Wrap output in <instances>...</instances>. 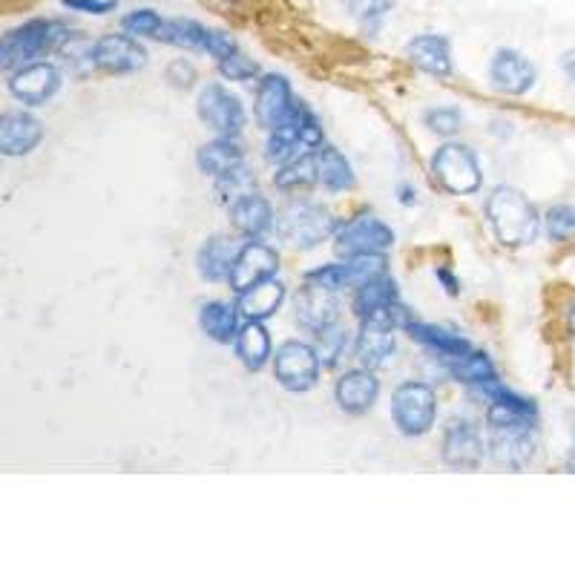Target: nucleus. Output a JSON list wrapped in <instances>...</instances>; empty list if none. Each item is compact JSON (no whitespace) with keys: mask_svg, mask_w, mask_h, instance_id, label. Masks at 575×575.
<instances>
[{"mask_svg":"<svg viewBox=\"0 0 575 575\" xmlns=\"http://www.w3.org/2000/svg\"><path fill=\"white\" fill-rule=\"evenodd\" d=\"M490 452L498 466L521 472L533 463L535 450H538L535 426H529V423H521V426H490Z\"/></svg>","mask_w":575,"mask_h":575,"instance_id":"obj_12","label":"nucleus"},{"mask_svg":"<svg viewBox=\"0 0 575 575\" xmlns=\"http://www.w3.org/2000/svg\"><path fill=\"white\" fill-rule=\"evenodd\" d=\"M412 320H414L412 311H408L401 300L386 302V305H380V309L360 316V323L363 325H380V329H389V331H406Z\"/></svg>","mask_w":575,"mask_h":575,"instance_id":"obj_34","label":"nucleus"},{"mask_svg":"<svg viewBox=\"0 0 575 575\" xmlns=\"http://www.w3.org/2000/svg\"><path fill=\"white\" fill-rule=\"evenodd\" d=\"M294 311L296 323H300L302 329H309L311 334L320 329H329V325L337 323L340 316L337 291H331V288L325 285H314V282H305L294 300Z\"/></svg>","mask_w":575,"mask_h":575,"instance_id":"obj_16","label":"nucleus"},{"mask_svg":"<svg viewBox=\"0 0 575 575\" xmlns=\"http://www.w3.org/2000/svg\"><path fill=\"white\" fill-rule=\"evenodd\" d=\"M239 309L236 305H228V302H202L199 305V329H202L204 337H211L219 345H231L239 334Z\"/></svg>","mask_w":575,"mask_h":575,"instance_id":"obj_26","label":"nucleus"},{"mask_svg":"<svg viewBox=\"0 0 575 575\" xmlns=\"http://www.w3.org/2000/svg\"><path fill=\"white\" fill-rule=\"evenodd\" d=\"M63 7L72 9V12L84 14H107L119 7V0H61Z\"/></svg>","mask_w":575,"mask_h":575,"instance_id":"obj_43","label":"nucleus"},{"mask_svg":"<svg viewBox=\"0 0 575 575\" xmlns=\"http://www.w3.org/2000/svg\"><path fill=\"white\" fill-rule=\"evenodd\" d=\"M294 104V92H291V84H288L285 75L268 72V75L260 78L256 99H253V113H256V121H260V127H265L268 133L291 115Z\"/></svg>","mask_w":575,"mask_h":575,"instance_id":"obj_15","label":"nucleus"},{"mask_svg":"<svg viewBox=\"0 0 575 575\" xmlns=\"http://www.w3.org/2000/svg\"><path fill=\"white\" fill-rule=\"evenodd\" d=\"M423 124H426L428 133L441 135V139H452L463 127V115L455 107H432L423 113Z\"/></svg>","mask_w":575,"mask_h":575,"instance_id":"obj_38","label":"nucleus"},{"mask_svg":"<svg viewBox=\"0 0 575 575\" xmlns=\"http://www.w3.org/2000/svg\"><path fill=\"white\" fill-rule=\"evenodd\" d=\"M337 231V219L331 216L323 204L291 202L276 213V233L288 245L300 248V251L323 245L325 239H331Z\"/></svg>","mask_w":575,"mask_h":575,"instance_id":"obj_3","label":"nucleus"},{"mask_svg":"<svg viewBox=\"0 0 575 575\" xmlns=\"http://www.w3.org/2000/svg\"><path fill=\"white\" fill-rule=\"evenodd\" d=\"M208 32H211V29L202 27L199 21H190V18H173V21L164 23L159 41L188 52H204V47H208Z\"/></svg>","mask_w":575,"mask_h":575,"instance_id":"obj_31","label":"nucleus"},{"mask_svg":"<svg viewBox=\"0 0 575 575\" xmlns=\"http://www.w3.org/2000/svg\"><path fill=\"white\" fill-rule=\"evenodd\" d=\"M219 75L228 78V81H253V78H262L260 63L253 61V58L242 56L239 50L219 61Z\"/></svg>","mask_w":575,"mask_h":575,"instance_id":"obj_39","label":"nucleus"},{"mask_svg":"<svg viewBox=\"0 0 575 575\" xmlns=\"http://www.w3.org/2000/svg\"><path fill=\"white\" fill-rule=\"evenodd\" d=\"M406 58L421 72L432 78H450L452 75V43L446 36H435V32H423L414 36L406 43Z\"/></svg>","mask_w":575,"mask_h":575,"instance_id":"obj_19","label":"nucleus"},{"mask_svg":"<svg viewBox=\"0 0 575 575\" xmlns=\"http://www.w3.org/2000/svg\"><path fill=\"white\" fill-rule=\"evenodd\" d=\"M323 363L316 357L314 343H300V340H288L276 349L274 354V377L288 392L302 394L320 383Z\"/></svg>","mask_w":575,"mask_h":575,"instance_id":"obj_6","label":"nucleus"},{"mask_svg":"<svg viewBox=\"0 0 575 575\" xmlns=\"http://www.w3.org/2000/svg\"><path fill=\"white\" fill-rule=\"evenodd\" d=\"M397 199H401L403 208H412V204H417V188L414 184H401L397 188Z\"/></svg>","mask_w":575,"mask_h":575,"instance_id":"obj_45","label":"nucleus"},{"mask_svg":"<svg viewBox=\"0 0 575 575\" xmlns=\"http://www.w3.org/2000/svg\"><path fill=\"white\" fill-rule=\"evenodd\" d=\"M392 421L406 437H423L437 421V394L428 383L408 380L392 394Z\"/></svg>","mask_w":575,"mask_h":575,"instance_id":"obj_5","label":"nucleus"},{"mask_svg":"<svg viewBox=\"0 0 575 575\" xmlns=\"http://www.w3.org/2000/svg\"><path fill=\"white\" fill-rule=\"evenodd\" d=\"M168 81L175 90H190V87L196 84V67L188 58H175L168 67Z\"/></svg>","mask_w":575,"mask_h":575,"instance_id":"obj_41","label":"nucleus"},{"mask_svg":"<svg viewBox=\"0 0 575 575\" xmlns=\"http://www.w3.org/2000/svg\"><path fill=\"white\" fill-rule=\"evenodd\" d=\"M549 242H567L575 239V204H553L544 216Z\"/></svg>","mask_w":575,"mask_h":575,"instance_id":"obj_37","label":"nucleus"},{"mask_svg":"<svg viewBox=\"0 0 575 575\" xmlns=\"http://www.w3.org/2000/svg\"><path fill=\"white\" fill-rule=\"evenodd\" d=\"M435 280L441 282L443 291H446V294H450V296L461 294V280H457V276L452 274V268H446V265L435 268Z\"/></svg>","mask_w":575,"mask_h":575,"instance_id":"obj_44","label":"nucleus"},{"mask_svg":"<svg viewBox=\"0 0 575 575\" xmlns=\"http://www.w3.org/2000/svg\"><path fill=\"white\" fill-rule=\"evenodd\" d=\"M233 351L248 372H262L268 363H274V343H271V334L260 320L242 323L236 340H233Z\"/></svg>","mask_w":575,"mask_h":575,"instance_id":"obj_21","label":"nucleus"},{"mask_svg":"<svg viewBox=\"0 0 575 575\" xmlns=\"http://www.w3.org/2000/svg\"><path fill=\"white\" fill-rule=\"evenodd\" d=\"M236 50H239L236 41H233L228 32H219V29H211V32H208V47H204V52H208L211 58L222 61V58L233 56Z\"/></svg>","mask_w":575,"mask_h":575,"instance_id":"obj_42","label":"nucleus"},{"mask_svg":"<svg viewBox=\"0 0 575 575\" xmlns=\"http://www.w3.org/2000/svg\"><path fill=\"white\" fill-rule=\"evenodd\" d=\"M428 168H432L435 182L452 196H472L484 184V170H481L477 155L457 141H446L443 148H437Z\"/></svg>","mask_w":575,"mask_h":575,"instance_id":"obj_4","label":"nucleus"},{"mask_svg":"<svg viewBox=\"0 0 575 575\" xmlns=\"http://www.w3.org/2000/svg\"><path fill=\"white\" fill-rule=\"evenodd\" d=\"M345 7H349V12L354 14L357 21L374 27V23L386 18V12H392L394 0H345Z\"/></svg>","mask_w":575,"mask_h":575,"instance_id":"obj_40","label":"nucleus"},{"mask_svg":"<svg viewBox=\"0 0 575 575\" xmlns=\"http://www.w3.org/2000/svg\"><path fill=\"white\" fill-rule=\"evenodd\" d=\"M70 27L56 18H32L21 27L9 29L0 43V67L3 72H14L36 63L47 56L61 52V47L70 41Z\"/></svg>","mask_w":575,"mask_h":575,"instance_id":"obj_2","label":"nucleus"},{"mask_svg":"<svg viewBox=\"0 0 575 575\" xmlns=\"http://www.w3.org/2000/svg\"><path fill=\"white\" fill-rule=\"evenodd\" d=\"M446 365V372H450L452 380L463 383V386H472V389H484L486 383L492 380H498V372H495V363L490 360L486 351H463L457 357L443 360Z\"/></svg>","mask_w":575,"mask_h":575,"instance_id":"obj_28","label":"nucleus"},{"mask_svg":"<svg viewBox=\"0 0 575 575\" xmlns=\"http://www.w3.org/2000/svg\"><path fill=\"white\" fill-rule=\"evenodd\" d=\"M43 141V124L36 115L12 110L0 119V153L14 159V155H29Z\"/></svg>","mask_w":575,"mask_h":575,"instance_id":"obj_18","label":"nucleus"},{"mask_svg":"<svg viewBox=\"0 0 575 575\" xmlns=\"http://www.w3.org/2000/svg\"><path fill=\"white\" fill-rule=\"evenodd\" d=\"M276 271H280V253L265 245L262 239H248L245 245L239 248L228 285L233 288V294H242V291L260 285V282L274 280Z\"/></svg>","mask_w":575,"mask_h":575,"instance_id":"obj_10","label":"nucleus"},{"mask_svg":"<svg viewBox=\"0 0 575 575\" xmlns=\"http://www.w3.org/2000/svg\"><path fill=\"white\" fill-rule=\"evenodd\" d=\"M486 222L504 248L533 245L541 233V213L518 188L501 184L486 199Z\"/></svg>","mask_w":575,"mask_h":575,"instance_id":"obj_1","label":"nucleus"},{"mask_svg":"<svg viewBox=\"0 0 575 575\" xmlns=\"http://www.w3.org/2000/svg\"><path fill=\"white\" fill-rule=\"evenodd\" d=\"M394 239L397 236L386 222H380L372 213H360L334 233V251L345 260L360 253H386L389 248H394Z\"/></svg>","mask_w":575,"mask_h":575,"instance_id":"obj_8","label":"nucleus"},{"mask_svg":"<svg viewBox=\"0 0 575 575\" xmlns=\"http://www.w3.org/2000/svg\"><path fill=\"white\" fill-rule=\"evenodd\" d=\"M253 188H256V179H253L251 170H245V164L216 179V193L225 204H233L236 199L248 196V193H253Z\"/></svg>","mask_w":575,"mask_h":575,"instance_id":"obj_36","label":"nucleus"},{"mask_svg":"<svg viewBox=\"0 0 575 575\" xmlns=\"http://www.w3.org/2000/svg\"><path fill=\"white\" fill-rule=\"evenodd\" d=\"M316 182H320V173H316V153L296 155V159H291L288 164H282L274 175V184L282 193L305 190Z\"/></svg>","mask_w":575,"mask_h":575,"instance_id":"obj_32","label":"nucleus"},{"mask_svg":"<svg viewBox=\"0 0 575 575\" xmlns=\"http://www.w3.org/2000/svg\"><path fill=\"white\" fill-rule=\"evenodd\" d=\"M242 164H245V150L239 148L236 139L216 135V139L196 150V168L204 175H213V179H222V175L242 168Z\"/></svg>","mask_w":575,"mask_h":575,"instance_id":"obj_25","label":"nucleus"},{"mask_svg":"<svg viewBox=\"0 0 575 575\" xmlns=\"http://www.w3.org/2000/svg\"><path fill=\"white\" fill-rule=\"evenodd\" d=\"M314 153H316V173H320V184H323L329 193H345V190H351L354 184H357L354 168H351L349 159H345L340 150L323 144V148H316Z\"/></svg>","mask_w":575,"mask_h":575,"instance_id":"obj_29","label":"nucleus"},{"mask_svg":"<svg viewBox=\"0 0 575 575\" xmlns=\"http://www.w3.org/2000/svg\"><path fill=\"white\" fill-rule=\"evenodd\" d=\"M354 354H357L360 365L380 372L386 365L394 363V354H397V343H394V331L380 329V325H363L354 340Z\"/></svg>","mask_w":575,"mask_h":575,"instance_id":"obj_23","label":"nucleus"},{"mask_svg":"<svg viewBox=\"0 0 575 575\" xmlns=\"http://www.w3.org/2000/svg\"><path fill=\"white\" fill-rule=\"evenodd\" d=\"M562 70H564V75H567L569 84L575 87V50L564 52V56H562Z\"/></svg>","mask_w":575,"mask_h":575,"instance_id":"obj_46","label":"nucleus"},{"mask_svg":"<svg viewBox=\"0 0 575 575\" xmlns=\"http://www.w3.org/2000/svg\"><path fill=\"white\" fill-rule=\"evenodd\" d=\"M196 113L208 130H213L216 135H225V139H236L248 124L245 107H242L239 95H233L225 84L204 87L199 92Z\"/></svg>","mask_w":575,"mask_h":575,"instance_id":"obj_7","label":"nucleus"},{"mask_svg":"<svg viewBox=\"0 0 575 575\" xmlns=\"http://www.w3.org/2000/svg\"><path fill=\"white\" fill-rule=\"evenodd\" d=\"M401 300V291H397V282L392 280L389 274H380L374 276V280L363 282V285L354 291V302H351V309H354V314L365 316L369 311L380 309V305H386V302H394Z\"/></svg>","mask_w":575,"mask_h":575,"instance_id":"obj_30","label":"nucleus"},{"mask_svg":"<svg viewBox=\"0 0 575 575\" xmlns=\"http://www.w3.org/2000/svg\"><path fill=\"white\" fill-rule=\"evenodd\" d=\"M239 248L231 236L225 233H216V236L204 239L202 248L196 253V268L199 276L208 282H228L233 271V262H236Z\"/></svg>","mask_w":575,"mask_h":575,"instance_id":"obj_22","label":"nucleus"},{"mask_svg":"<svg viewBox=\"0 0 575 575\" xmlns=\"http://www.w3.org/2000/svg\"><path fill=\"white\" fill-rule=\"evenodd\" d=\"M567 323H569V334H573V337H575V302H573V309H569V320H567Z\"/></svg>","mask_w":575,"mask_h":575,"instance_id":"obj_48","label":"nucleus"},{"mask_svg":"<svg viewBox=\"0 0 575 575\" xmlns=\"http://www.w3.org/2000/svg\"><path fill=\"white\" fill-rule=\"evenodd\" d=\"M285 285L276 280H265L260 285L248 288L242 294H236V309L242 314V320H271L276 311L282 309V302H285Z\"/></svg>","mask_w":575,"mask_h":575,"instance_id":"obj_24","label":"nucleus"},{"mask_svg":"<svg viewBox=\"0 0 575 575\" xmlns=\"http://www.w3.org/2000/svg\"><path fill=\"white\" fill-rule=\"evenodd\" d=\"M538 81L535 63L518 50L501 47L490 61V84L504 95H526Z\"/></svg>","mask_w":575,"mask_h":575,"instance_id":"obj_14","label":"nucleus"},{"mask_svg":"<svg viewBox=\"0 0 575 575\" xmlns=\"http://www.w3.org/2000/svg\"><path fill=\"white\" fill-rule=\"evenodd\" d=\"M92 63L107 75H130L148 67V50L135 36H104L92 43Z\"/></svg>","mask_w":575,"mask_h":575,"instance_id":"obj_11","label":"nucleus"},{"mask_svg":"<svg viewBox=\"0 0 575 575\" xmlns=\"http://www.w3.org/2000/svg\"><path fill=\"white\" fill-rule=\"evenodd\" d=\"M380 397V380L372 369H351L345 372L343 377L337 380V386H334V401L337 406L343 408L345 414L351 417H360V414H369L374 408Z\"/></svg>","mask_w":575,"mask_h":575,"instance_id":"obj_17","label":"nucleus"},{"mask_svg":"<svg viewBox=\"0 0 575 575\" xmlns=\"http://www.w3.org/2000/svg\"><path fill=\"white\" fill-rule=\"evenodd\" d=\"M406 334L414 340V343H421V345H426L428 351H435L441 360L457 357V354H463V351L472 349L470 340L463 337V334H457V331L443 329V325L421 323V320H412L406 329Z\"/></svg>","mask_w":575,"mask_h":575,"instance_id":"obj_27","label":"nucleus"},{"mask_svg":"<svg viewBox=\"0 0 575 575\" xmlns=\"http://www.w3.org/2000/svg\"><path fill=\"white\" fill-rule=\"evenodd\" d=\"M349 345H351V331L345 329V325L334 323L329 325V329L314 331V349L320 363H323V369H334V365L345 357Z\"/></svg>","mask_w":575,"mask_h":575,"instance_id":"obj_33","label":"nucleus"},{"mask_svg":"<svg viewBox=\"0 0 575 575\" xmlns=\"http://www.w3.org/2000/svg\"><path fill=\"white\" fill-rule=\"evenodd\" d=\"M564 470H567L569 475H575V435H573V446H569V455H567V463H564Z\"/></svg>","mask_w":575,"mask_h":575,"instance_id":"obj_47","label":"nucleus"},{"mask_svg":"<svg viewBox=\"0 0 575 575\" xmlns=\"http://www.w3.org/2000/svg\"><path fill=\"white\" fill-rule=\"evenodd\" d=\"M164 23L168 21H164L162 14L155 12V9H135V12L124 14L121 29L135 38H153V41H159Z\"/></svg>","mask_w":575,"mask_h":575,"instance_id":"obj_35","label":"nucleus"},{"mask_svg":"<svg viewBox=\"0 0 575 575\" xmlns=\"http://www.w3.org/2000/svg\"><path fill=\"white\" fill-rule=\"evenodd\" d=\"M228 213H231V225L245 239H262L271 228H276L274 208L256 190L248 193V196L236 199L233 204H228Z\"/></svg>","mask_w":575,"mask_h":575,"instance_id":"obj_20","label":"nucleus"},{"mask_svg":"<svg viewBox=\"0 0 575 575\" xmlns=\"http://www.w3.org/2000/svg\"><path fill=\"white\" fill-rule=\"evenodd\" d=\"M484 455V437L472 421H450V426L443 428L441 457L450 470H477Z\"/></svg>","mask_w":575,"mask_h":575,"instance_id":"obj_13","label":"nucleus"},{"mask_svg":"<svg viewBox=\"0 0 575 575\" xmlns=\"http://www.w3.org/2000/svg\"><path fill=\"white\" fill-rule=\"evenodd\" d=\"M61 84H63L61 70L50 61L27 63V67H21V70L9 72V81H7L12 99L21 101V104L27 107L50 104V101L58 95V90H61Z\"/></svg>","mask_w":575,"mask_h":575,"instance_id":"obj_9","label":"nucleus"}]
</instances>
